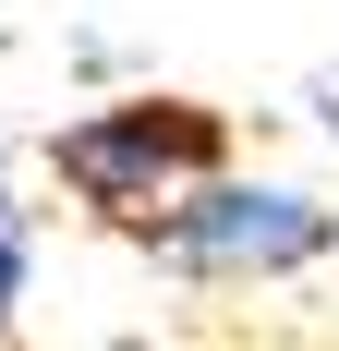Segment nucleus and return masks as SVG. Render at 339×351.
Here are the masks:
<instances>
[{
	"label": "nucleus",
	"instance_id": "nucleus-1",
	"mask_svg": "<svg viewBox=\"0 0 339 351\" xmlns=\"http://www.w3.org/2000/svg\"><path fill=\"white\" fill-rule=\"evenodd\" d=\"M49 170H61L73 206L121 218V230H158L182 194H206L231 170V109H206V97H109V109L49 134Z\"/></svg>",
	"mask_w": 339,
	"mask_h": 351
},
{
	"label": "nucleus",
	"instance_id": "nucleus-4",
	"mask_svg": "<svg viewBox=\"0 0 339 351\" xmlns=\"http://www.w3.org/2000/svg\"><path fill=\"white\" fill-rule=\"evenodd\" d=\"M315 97H327V121H339V73H327V85H315Z\"/></svg>",
	"mask_w": 339,
	"mask_h": 351
},
{
	"label": "nucleus",
	"instance_id": "nucleus-5",
	"mask_svg": "<svg viewBox=\"0 0 339 351\" xmlns=\"http://www.w3.org/2000/svg\"><path fill=\"white\" fill-rule=\"evenodd\" d=\"M0 206H12V194H0Z\"/></svg>",
	"mask_w": 339,
	"mask_h": 351
},
{
	"label": "nucleus",
	"instance_id": "nucleus-2",
	"mask_svg": "<svg viewBox=\"0 0 339 351\" xmlns=\"http://www.w3.org/2000/svg\"><path fill=\"white\" fill-rule=\"evenodd\" d=\"M145 243H158L170 267H194V279H291V267H315V254L339 243V218L315 206V194H291V182L218 170L206 194H182Z\"/></svg>",
	"mask_w": 339,
	"mask_h": 351
},
{
	"label": "nucleus",
	"instance_id": "nucleus-3",
	"mask_svg": "<svg viewBox=\"0 0 339 351\" xmlns=\"http://www.w3.org/2000/svg\"><path fill=\"white\" fill-rule=\"evenodd\" d=\"M12 303H25V218L0 206V339H12Z\"/></svg>",
	"mask_w": 339,
	"mask_h": 351
}]
</instances>
